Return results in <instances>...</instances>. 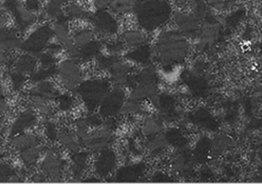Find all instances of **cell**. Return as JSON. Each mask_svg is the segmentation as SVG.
I'll use <instances>...</instances> for the list:
<instances>
[{
  "mask_svg": "<svg viewBox=\"0 0 262 184\" xmlns=\"http://www.w3.org/2000/svg\"><path fill=\"white\" fill-rule=\"evenodd\" d=\"M163 127H162V123L157 120L154 117H145L142 127H141V134H143L144 136L150 137V136H155L158 135V133H160L162 131Z\"/></svg>",
  "mask_w": 262,
  "mask_h": 184,
  "instance_id": "cell-31",
  "label": "cell"
},
{
  "mask_svg": "<svg viewBox=\"0 0 262 184\" xmlns=\"http://www.w3.org/2000/svg\"><path fill=\"white\" fill-rule=\"evenodd\" d=\"M32 180L34 182H45L47 180V176L43 172H38V173L33 174Z\"/></svg>",
  "mask_w": 262,
  "mask_h": 184,
  "instance_id": "cell-50",
  "label": "cell"
},
{
  "mask_svg": "<svg viewBox=\"0 0 262 184\" xmlns=\"http://www.w3.org/2000/svg\"><path fill=\"white\" fill-rule=\"evenodd\" d=\"M111 84L104 79H92L81 82L77 93L83 100L86 108L92 112L110 91Z\"/></svg>",
  "mask_w": 262,
  "mask_h": 184,
  "instance_id": "cell-3",
  "label": "cell"
},
{
  "mask_svg": "<svg viewBox=\"0 0 262 184\" xmlns=\"http://www.w3.org/2000/svg\"><path fill=\"white\" fill-rule=\"evenodd\" d=\"M110 8L117 14H124L134 8V6L128 0H113Z\"/></svg>",
  "mask_w": 262,
  "mask_h": 184,
  "instance_id": "cell-38",
  "label": "cell"
},
{
  "mask_svg": "<svg viewBox=\"0 0 262 184\" xmlns=\"http://www.w3.org/2000/svg\"><path fill=\"white\" fill-rule=\"evenodd\" d=\"M53 36L56 38L57 42L62 46L63 49L68 51L72 59L79 60V48H77L73 42V39L70 37L66 24L55 21L52 26Z\"/></svg>",
  "mask_w": 262,
  "mask_h": 184,
  "instance_id": "cell-12",
  "label": "cell"
},
{
  "mask_svg": "<svg viewBox=\"0 0 262 184\" xmlns=\"http://www.w3.org/2000/svg\"><path fill=\"white\" fill-rule=\"evenodd\" d=\"M37 123V117L32 109H27L18 113L9 127V135L14 136L18 133L26 132Z\"/></svg>",
  "mask_w": 262,
  "mask_h": 184,
  "instance_id": "cell-14",
  "label": "cell"
},
{
  "mask_svg": "<svg viewBox=\"0 0 262 184\" xmlns=\"http://www.w3.org/2000/svg\"><path fill=\"white\" fill-rule=\"evenodd\" d=\"M117 154L111 147H106L98 152L94 162V173L100 177L105 178L111 175L117 166Z\"/></svg>",
  "mask_w": 262,
  "mask_h": 184,
  "instance_id": "cell-11",
  "label": "cell"
},
{
  "mask_svg": "<svg viewBox=\"0 0 262 184\" xmlns=\"http://www.w3.org/2000/svg\"><path fill=\"white\" fill-rule=\"evenodd\" d=\"M40 138L33 133H18L10 139V145L12 148H14L17 151H20L23 149H26L28 147L39 145Z\"/></svg>",
  "mask_w": 262,
  "mask_h": 184,
  "instance_id": "cell-17",
  "label": "cell"
},
{
  "mask_svg": "<svg viewBox=\"0 0 262 184\" xmlns=\"http://www.w3.org/2000/svg\"><path fill=\"white\" fill-rule=\"evenodd\" d=\"M69 1L70 0H49V2H52V3H54L56 5H59V6H61L63 4H67Z\"/></svg>",
  "mask_w": 262,
  "mask_h": 184,
  "instance_id": "cell-54",
  "label": "cell"
},
{
  "mask_svg": "<svg viewBox=\"0 0 262 184\" xmlns=\"http://www.w3.org/2000/svg\"><path fill=\"white\" fill-rule=\"evenodd\" d=\"M103 123H104V127L107 128L111 131H114L117 128V126H118V122H117V120L114 117L106 118L105 122H103Z\"/></svg>",
  "mask_w": 262,
  "mask_h": 184,
  "instance_id": "cell-48",
  "label": "cell"
},
{
  "mask_svg": "<svg viewBox=\"0 0 262 184\" xmlns=\"http://www.w3.org/2000/svg\"><path fill=\"white\" fill-rule=\"evenodd\" d=\"M84 181H85V182H100V179L90 177V178H85V180H84Z\"/></svg>",
  "mask_w": 262,
  "mask_h": 184,
  "instance_id": "cell-55",
  "label": "cell"
},
{
  "mask_svg": "<svg viewBox=\"0 0 262 184\" xmlns=\"http://www.w3.org/2000/svg\"><path fill=\"white\" fill-rule=\"evenodd\" d=\"M0 181L2 182H20L21 178L15 170L6 162H0Z\"/></svg>",
  "mask_w": 262,
  "mask_h": 184,
  "instance_id": "cell-33",
  "label": "cell"
},
{
  "mask_svg": "<svg viewBox=\"0 0 262 184\" xmlns=\"http://www.w3.org/2000/svg\"><path fill=\"white\" fill-rule=\"evenodd\" d=\"M111 75V78L117 84H124L127 78L131 75L132 66L130 63L118 59L107 71Z\"/></svg>",
  "mask_w": 262,
  "mask_h": 184,
  "instance_id": "cell-18",
  "label": "cell"
},
{
  "mask_svg": "<svg viewBox=\"0 0 262 184\" xmlns=\"http://www.w3.org/2000/svg\"><path fill=\"white\" fill-rule=\"evenodd\" d=\"M128 1H129V2H130L132 5H133V6H135V4H136V3H137L139 0H128Z\"/></svg>",
  "mask_w": 262,
  "mask_h": 184,
  "instance_id": "cell-58",
  "label": "cell"
},
{
  "mask_svg": "<svg viewBox=\"0 0 262 184\" xmlns=\"http://www.w3.org/2000/svg\"><path fill=\"white\" fill-rule=\"evenodd\" d=\"M88 157H89V152L88 151H76L73 152V155L71 157V173L74 176V178L78 179L81 178L86 169H87V164H88Z\"/></svg>",
  "mask_w": 262,
  "mask_h": 184,
  "instance_id": "cell-20",
  "label": "cell"
},
{
  "mask_svg": "<svg viewBox=\"0 0 262 184\" xmlns=\"http://www.w3.org/2000/svg\"><path fill=\"white\" fill-rule=\"evenodd\" d=\"M43 151H44L43 148L39 145L28 147L19 151V157L23 160L24 165L26 166L27 171H30L35 166V164L37 163V160L39 159Z\"/></svg>",
  "mask_w": 262,
  "mask_h": 184,
  "instance_id": "cell-25",
  "label": "cell"
},
{
  "mask_svg": "<svg viewBox=\"0 0 262 184\" xmlns=\"http://www.w3.org/2000/svg\"><path fill=\"white\" fill-rule=\"evenodd\" d=\"M61 45L58 43V44H55V43H51V44H49L48 46H47V50H48V52H50L51 54H55V53H58L60 50H61Z\"/></svg>",
  "mask_w": 262,
  "mask_h": 184,
  "instance_id": "cell-51",
  "label": "cell"
},
{
  "mask_svg": "<svg viewBox=\"0 0 262 184\" xmlns=\"http://www.w3.org/2000/svg\"><path fill=\"white\" fill-rule=\"evenodd\" d=\"M126 152L129 154H132L134 156H138L141 154V149L139 148L138 144L136 143L135 138H129L126 144Z\"/></svg>",
  "mask_w": 262,
  "mask_h": 184,
  "instance_id": "cell-43",
  "label": "cell"
},
{
  "mask_svg": "<svg viewBox=\"0 0 262 184\" xmlns=\"http://www.w3.org/2000/svg\"><path fill=\"white\" fill-rule=\"evenodd\" d=\"M44 133L46 138L50 141V142H55L57 141V133H58V129L56 127V125L51 122L48 121L45 123L44 125Z\"/></svg>",
  "mask_w": 262,
  "mask_h": 184,
  "instance_id": "cell-41",
  "label": "cell"
},
{
  "mask_svg": "<svg viewBox=\"0 0 262 184\" xmlns=\"http://www.w3.org/2000/svg\"><path fill=\"white\" fill-rule=\"evenodd\" d=\"M25 5H26V7H27L29 10H31L32 12H33V11H36V10H39V8H40V2H39V0H26Z\"/></svg>",
  "mask_w": 262,
  "mask_h": 184,
  "instance_id": "cell-47",
  "label": "cell"
},
{
  "mask_svg": "<svg viewBox=\"0 0 262 184\" xmlns=\"http://www.w3.org/2000/svg\"><path fill=\"white\" fill-rule=\"evenodd\" d=\"M58 79L60 83L69 91H77L79 85L82 82L81 71L74 59H64L61 60L57 66Z\"/></svg>",
  "mask_w": 262,
  "mask_h": 184,
  "instance_id": "cell-5",
  "label": "cell"
},
{
  "mask_svg": "<svg viewBox=\"0 0 262 184\" xmlns=\"http://www.w3.org/2000/svg\"><path fill=\"white\" fill-rule=\"evenodd\" d=\"M39 59H40V62H41L42 66H51V65H54V64H55L54 55L51 54L50 52H43V53H40Z\"/></svg>",
  "mask_w": 262,
  "mask_h": 184,
  "instance_id": "cell-45",
  "label": "cell"
},
{
  "mask_svg": "<svg viewBox=\"0 0 262 184\" xmlns=\"http://www.w3.org/2000/svg\"><path fill=\"white\" fill-rule=\"evenodd\" d=\"M3 158H4V154H3V153H0V162L3 160Z\"/></svg>",
  "mask_w": 262,
  "mask_h": 184,
  "instance_id": "cell-59",
  "label": "cell"
},
{
  "mask_svg": "<svg viewBox=\"0 0 262 184\" xmlns=\"http://www.w3.org/2000/svg\"><path fill=\"white\" fill-rule=\"evenodd\" d=\"M101 43L98 41H91L86 46L79 48V60L88 61L94 57H97L100 53Z\"/></svg>",
  "mask_w": 262,
  "mask_h": 184,
  "instance_id": "cell-28",
  "label": "cell"
},
{
  "mask_svg": "<svg viewBox=\"0 0 262 184\" xmlns=\"http://www.w3.org/2000/svg\"><path fill=\"white\" fill-rule=\"evenodd\" d=\"M167 140L164 136H150L146 142H145V147L150 155H158L161 151H163L166 148L167 145Z\"/></svg>",
  "mask_w": 262,
  "mask_h": 184,
  "instance_id": "cell-30",
  "label": "cell"
},
{
  "mask_svg": "<svg viewBox=\"0 0 262 184\" xmlns=\"http://www.w3.org/2000/svg\"><path fill=\"white\" fill-rule=\"evenodd\" d=\"M94 32L91 29L84 28L76 31L73 35V42L77 48H82L93 41Z\"/></svg>",
  "mask_w": 262,
  "mask_h": 184,
  "instance_id": "cell-32",
  "label": "cell"
},
{
  "mask_svg": "<svg viewBox=\"0 0 262 184\" xmlns=\"http://www.w3.org/2000/svg\"><path fill=\"white\" fill-rule=\"evenodd\" d=\"M121 38H122V41L125 43V45L135 46V47L143 45L146 41L145 35L138 30H127L122 34Z\"/></svg>",
  "mask_w": 262,
  "mask_h": 184,
  "instance_id": "cell-27",
  "label": "cell"
},
{
  "mask_svg": "<svg viewBox=\"0 0 262 184\" xmlns=\"http://www.w3.org/2000/svg\"><path fill=\"white\" fill-rule=\"evenodd\" d=\"M52 36L53 32L51 26H40L21 42L20 49L31 54H40L45 48H47Z\"/></svg>",
  "mask_w": 262,
  "mask_h": 184,
  "instance_id": "cell-4",
  "label": "cell"
},
{
  "mask_svg": "<svg viewBox=\"0 0 262 184\" xmlns=\"http://www.w3.org/2000/svg\"><path fill=\"white\" fill-rule=\"evenodd\" d=\"M37 66V58L31 53H24L17 57L14 68L25 75H32Z\"/></svg>",
  "mask_w": 262,
  "mask_h": 184,
  "instance_id": "cell-24",
  "label": "cell"
},
{
  "mask_svg": "<svg viewBox=\"0 0 262 184\" xmlns=\"http://www.w3.org/2000/svg\"><path fill=\"white\" fill-rule=\"evenodd\" d=\"M125 58L140 64H149L151 58V49L148 45H140L136 48L128 51L125 54Z\"/></svg>",
  "mask_w": 262,
  "mask_h": 184,
  "instance_id": "cell-23",
  "label": "cell"
},
{
  "mask_svg": "<svg viewBox=\"0 0 262 184\" xmlns=\"http://www.w3.org/2000/svg\"><path fill=\"white\" fill-rule=\"evenodd\" d=\"M113 138V131L104 127L88 132L83 138L80 139V142L91 152H99L104 148L110 147Z\"/></svg>",
  "mask_w": 262,
  "mask_h": 184,
  "instance_id": "cell-7",
  "label": "cell"
},
{
  "mask_svg": "<svg viewBox=\"0 0 262 184\" xmlns=\"http://www.w3.org/2000/svg\"><path fill=\"white\" fill-rule=\"evenodd\" d=\"M64 14L69 17V19H86L90 21L92 17V13L84 9L81 5L76 3H69L64 7Z\"/></svg>",
  "mask_w": 262,
  "mask_h": 184,
  "instance_id": "cell-26",
  "label": "cell"
},
{
  "mask_svg": "<svg viewBox=\"0 0 262 184\" xmlns=\"http://www.w3.org/2000/svg\"><path fill=\"white\" fill-rule=\"evenodd\" d=\"M4 5L7 11L13 16L19 31L26 30L36 19L34 12L29 10L25 3H21L19 0H4Z\"/></svg>",
  "mask_w": 262,
  "mask_h": 184,
  "instance_id": "cell-9",
  "label": "cell"
},
{
  "mask_svg": "<svg viewBox=\"0 0 262 184\" xmlns=\"http://www.w3.org/2000/svg\"><path fill=\"white\" fill-rule=\"evenodd\" d=\"M9 104L5 96H0V114H4L8 111Z\"/></svg>",
  "mask_w": 262,
  "mask_h": 184,
  "instance_id": "cell-49",
  "label": "cell"
},
{
  "mask_svg": "<svg viewBox=\"0 0 262 184\" xmlns=\"http://www.w3.org/2000/svg\"><path fill=\"white\" fill-rule=\"evenodd\" d=\"M171 12V6L166 0H139L134 6L137 22L146 31H154L166 24Z\"/></svg>",
  "mask_w": 262,
  "mask_h": 184,
  "instance_id": "cell-2",
  "label": "cell"
},
{
  "mask_svg": "<svg viewBox=\"0 0 262 184\" xmlns=\"http://www.w3.org/2000/svg\"><path fill=\"white\" fill-rule=\"evenodd\" d=\"M56 73H57V66L55 64L51 65V66H42L39 70L35 71L31 75L30 79H31L32 82L38 83V82L47 80L48 78L54 76Z\"/></svg>",
  "mask_w": 262,
  "mask_h": 184,
  "instance_id": "cell-34",
  "label": "cell"
},
{
  "mask_svg": "<svg viewBox=\"0 0 262 184\" xmlns=\"http://www.w3.org/2000/svg\"><path fill=\"white\" fill-rule=\"evenodd\" d=\"M32 105L37 109V111L45 119L51 118L53 116V108L49 104V101L40 96H29Z\"/></svg>",
  "mask_w": 262,
  "mask_h": 184,
  "instance_id": "cell-29",
  "label": "cell"
},
{
  "mask_svg": "<svg viewBox=\"0 0 262 184\" xmlns=\"http://www.w3.org/2000/svg\"><path fill=\"white\" fill-rule=\"evenodd\" d=\"M112 1L113 0H93V5L97 10L105 9L111 5Z\"/></svg>",
  "mask_w": 262,
  "mask_h": 184,
  "instance_id": "cell-46",
  "label": "cell"
},
{
  "mask_svg": "<svg viewBox=\"0 0 262 184\" xmlns=\"http://www.w3.org/2000/svg\"><path fill=\"white\" fill-rule=\"evenodd\" d=\"M125 102V91L121 87L110 90L99 103L98 113L102 119L115 117L120 113L123 103Z\"/></svg>",
  "mask_w": 262,
  "mask_h": 184,
  "instance_id": "cell-6",
  "label": "cell"
},
{
  "mask_svg": "<svg viewBox=\"0 0 262 184\" xmlns=\"http://www.w3.org/2000/svg\"><path fill=\"white\" fill-rule=\"evenodd\" d=\"M90 22L94 26L95 31L104 37L115 35L119 29L116 18L105 9H99L92 13Z\"/></svg>",
  "mask_w": 262,
  "mask_h": 184,
  "instance_id": "cell-10",
  "label": "cell"
},
{
  "mask_svg": "<svg viewBox=\"0 0 262 184\" xmlns=\"http://www.w3.org/2000/svg\"><path fill=\"white\" fill-rule=\"evenodd\" d=\"M157 89H158V82L137 83L132 87L130 98L138 101H141L145 98H150L154 94H156Z\"/></svg>",
  "mask_w": 262,
  "mask_h": 184,
  "instance_id": "cell-21",
  "label": "cell"
},
{
  "mask_svg": "<svg viewBox=\"0 0 262 184\" xmlns=\"http://www.w3.org/2000/svg\"><path fill=\"white\" fill-rule=\"evenodd\" d=\"M119 59V57L117 55H108V56H105V55H98L96 57V61H97V65L98 67H100L101 70H105V71H108L110 67Z\"/></svg>",
  "mask_w": 262,
  "mask_h": 184,
  "instance_id": "cell-39",
  "label": "cell"
},
{
  "mask_svg": "<svg viewBox=\"0 0 262 184\" xmlns=\"http://www.w3.org/2000/svg\"><path fill=\"white\" fill-rule=\"evenodd\" d=\"M209 3H211L212 5H216L218 3H220L222 0H207Z\"/></svg>",
  "mask_w": 262,
  "mask_h": 184,
  "instance_id": "cell-57",
  "label": "cell"
},
{
  "mask_svg": "<svg viewBox=\"0 0 262 184\" xmlns=\"http://www.w3.org/2000/svg\"><path fill=\"white\" fill-rule=\"evenodd\" d=\"M174 21L180 29V31L184 34L192 35L198 32L199 24L195 15L186 14V13H176L174 16Z\"/></svg>",
  "mask_w": 262,
  "mask_h": 184,
  "instance_id": "cell-19",
  "label": "cell"
},
{
  "mask_svg": "<svg viewBox=\"0 0 262 184\" xmlns=\"http://www.w3.org/2000/svg\"><path fill=\"white\" fill-rule=\"evenodd\" d=\"M8 54H9V53H7L4 49H2V48L0 47V65H1V64H4V63L6 62L7 57H8Z\"/></svg>",
  "mask_w": 262,
  "mask_h": 184,
  "instance_id": "cell-52",
  "label": "cell"
},
{
  "mask_svg": "<svg viewBox=\"0 0 262 184\" xmlns=\"http://www.w3.org/2000/svg\"><path fill=\"white\" fill-rule=\"evenodd\" d=\"M5 25H6V16H4V14L0 13V31L5 28Z\"/></svg>",
  "mask_w": 262,
  "mask_h": 184,
  "instance_id": "cell-53",
  "label": "cell"
},
{
  "mask_svg": "<svg viewBox=\"0 0 262 184\" xmlns=\"http://www.w3.org/2000/svg\"><path fill=\"white\" fill-rule=\"evenodd\" d=\"M106 47V50L110 54H113V55H117L118 53L122 52L125 48V43L123 41H119V40H116V41H113V42H110L105 45Z\"/></svg>",
  "mask_w": 262,
  "mask_h": 184,
  "instance_id": "cell-42",
  "label": "cell"
},
{
  "mask_svg": "<svg viewBox=\"0 0 262 184\" xmlns=\"http://www.w3.org/2000/svg\"><path fill=\"white\" fill-rule=\"evenodd\" d=\"M143 109L139 103L138 100H134L132 98H129L128 100H126L123 105L122 108L120 110V114L123 116H136V114H140L142 113Z\"/></svg>",
  "mask_w": 262,
  "mask_h": 184,
  "instance_id": "cell-35",
  "label": "cell"
},
{
  "mask_svg": "<svg viewBox=\"0 0 262 184\" xmlns=\"http://www.w3.org/2000/svg\"><path fill=\"white\" fill-rule=\"evenodd\" d=\"M189 45L180 32H163L156 44L155 55L163 66H173L181 63L188 55Z\"/></svg>",
  "mask_w": 262,
  "mask_h": 184,
  "instance_id": "cell-1",
  "label": "cell"
},
{
  "mask_svg": "<svg viewBox=\"0 0 262 184\" xmlns=\"http://www.w3.org/2000/svg\"><path fill=\"white\" fill-rule=\"evenodd\" d=\"M66 160L54 149H48L41 160L40 169L51 181H59L62 177Z\"/></svg>",
  "mask_w": 262,
  "mask_h": 184,
  "instance_id": "cell-8",
  "label": "cell"
},
{
  "mask_svg": "<svg viewBox=\"0 0 262 184\" xmlns=\"http://www.w3.org/2000/svg\"><path fill=\"white\" fill-rule=\"evenodd\" d=\"M57 141L71 152H76L80 150L78 136L67 127H61L60 129H58Z\"/></svg>",
  "mask_w": 262,
  "mask_h": 184,
  "instance_id": "cell-22",
  "label": "cell"
},
{
  "mask_svg": "<svg viewBox=\"0 0 262 184\" xmlns=\"http://www.w3.org/2000/svg\"><path fill=\"white\" fill-rule=\"evenodd\" d=\"M56 102H57V108L62 112H68L72 110L75 106V99L70 94H67V93L59 94L58 97L56 98Z\"/></svg>",
  "mask_w": 262,
  "mask_h": 184,
  "instance_id": "cell-36",
  "label": "cell"
},
{
  "mask_svg": "<svg viewBox=\"0 0 262 184\" xmlns=\"http://www.w3.org/2000/svg\"><path fill=\"white\" fill-rule=\"evenodd\" d=\"M7 11V9H6V7H5V5H4V3H2V2H0V13H2V14H4L5 12Z\"/></svg>",
  "mask_w": 262,
  "mask_h": 184,
  "instance_id": "cell-56",
  "label": "cell"
},
{
  "mask_svg": "<svg viewBox=\"0 0 262 184\" xmlns=\"http://www.w3.org/2000/svg\"><path fill=\"white\" fill-rule=\"evenodd\" d=\"M145 164L144 163H136L129 164L120 167L115 172V180L118 182H133L141 179L145 172Z\"/></svg>",
  "mask_w": 262,
  "mask_h": 184,
  "instance_id": "cell-13",
  "label": "cell"
},
{
  "mask_svg": "<svg viewBox=\"0 0 262 184\" xmlns=\"http://www.w3.org/2000/svg\"><path fill=\"white\" fill-rule=\"evenodd\" d=\"M85 119H86V122H87V124L89 125V127L97 128V127H99V126H101V125L103 124L102 118L99 116V113L96 114V113L91 112V113H89L88 116H86Z\"/></svg>",
  "mask_w": 262,
  "mask_h": 184,
  "instance_id": "cell-44",
  "label": "cell"
},
{
  "mask_svg": "<svg viewBox=\"0 0 262 184\" xmlns=\"http://www.w3.org/2000/svg\"><path fill=\"white\" fill-rule=\"evenodd\" d=\"M59 94L60 93L57 90V88L47 80L36 83V85L29 90V96H32V95L40 96L48 101L56 100Z\"/></svg>",
  "mask_w": 262,
  "mask_h": 184,
  "instance_id": "cell-15",
  "label": "cell"
},
{
  "mask_svg": "<svg viewBox=\"0 0 262 184\" xmlns=\"http://www.w3.org/2000/svg\"><path fill=\"white\" fill-rule=\"evenodd\" d=\"M9 79L14 91H19L26 83V75L16 71L15 68L9 72Z\"/></svg>",
  "mask_w": 262,
  "mask_h": 184,
  "instance_id": "cell-37",
  "label": "cell"
},
{
  "mask_svg": "<svg viewBox=\"0 0 262 184\" xmlns=\"http://www.w3.org/2000/svg\"><path fill=\"white\" fill-rule=\"evenodd\" d=\"M21 42L17 31L12 29H6L0 31V47L7 53H10L16 48H20Z\"/></svg>",
  "mask_w": 262,
  "mask_h": 184,
  "instance_id": "cell-16",
  "label": "cell"
},
{
  "mask_svg": "<svg viewBox=\"0 0 262 184\" xmlns=\"http://www.w3.org/2000/svg\"><path fill=\"white\" fill-rule=\"evenodd\" d=\"M74 125H75V130H76V135L78 136L79 138V141L81 138H83L89 131V125L87 124L86 122V119L85 118H79L77 120H75L74 122Z\"/></svg>",
  "mask_w": 262,
  "mask_h": 184,
  "instance_id": "cell-40",
  "label": "cell"
}]
</instances>
